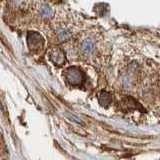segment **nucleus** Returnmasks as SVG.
Instances as JSON below:
<instances>
[{
    "mask_svg": "<svg viewBox=\"0 0 160 160\" xmlns=\"http://www.w3.org/2000/svg\"><path fill=\"white\" fill-rule=\"evenodd\" d=\"M66 79L70 85L76 86L83 82V73L78 67H70L66 70Z\"/></svg>",
    "mask_w": 160,
    "mask_h": 160,
    "instance_id": "nucleus-1",
    "label": "nucleus"
},
{
    "mask_svg": "<svg viewBox=\"0 0 160 160\" xmlns=\"http://www.w3.org/2000/svg\"><path fill=\"white\" fill-rule=\"evenodd\" d=\"M27 44L31 50H39L43 46V38L36 32H29L27 35Z\"/></svg>",
    "mask_w": 160,
    "mask_h": 160,
    "instance_id": "nucleus-2",
    "label": "nucleus"
},
{
    "mask_svg": "<svg viewBox=\"0 0 160 160\" xmlns=\"http://www.w3.org/2000/svg\"><path fill=\"white\" fill-rule=\"evenodd\" d=\"M50 60L56 65H62L65 62V54L61 49L59 48H53L49 53Z\"/></svg>",
    "mask_w": 160,
    "mask_h": 160,
    "instance_id": "nucleus-3",
    "label": "nucleus"
},
{
    "mask_svg": "<svg viewBox=\"0 0 160 160\" xmlns=\"http://www.w3.org/2000/svg\"><path fill=\"white\" fill-rule=\"evenodd\" d=\"M94 49H95V43L92 41V40H85L81 45V50L85 54L92 53Z\"/></svg>",
    "mask_w": 160,
    "mask_h": 160,
    "instance_id": "nucleus-4",
    "label": "nucleus"
},
{
    "mask_svg": "<svg viewBox=\"0 0 160 160\" xmlns=\"http://www.w3.org/2000/svg\"><path fill=\"white\" fill-rule=\"evenodd\" d=\"M99 103L102 106H107L109 105L110 101H111V95L110 93H108L107 91H102L99 94Z\"/></svg>",
    "mask_w": 160,
    "mask_h": 160,
    "instance_id": "nucleus-5",
    "label": "nucleus"
},
{
    "mask_svg": "<svg viewBox=\"0 0 160 160\" xmlns=\"http://www.w3.org/2000/svg\"><path fill=\"white\" fill-rule=\"evenodd\" d=\"M40 14H41L42 17L46 19H50L51 17H53L54 11L49 6H47V5H42L41 8H40Z\"/></svg>",
    "mask_w": 160,
    "mask_h": 160,
    "instance_id": "nucleus-6",
    "label": "nucleus"
},
{
    "mask_svg": "<svg viewBox=\"0 0 160 160\" xmlns=\"http://www.w3.org/2000/svg\"><path fill=\"white\" fill-rule=\"evenodd\" d=\"M57 35H58V38L60 41H66V40H68L70 38V33L66 28L59 29Z\"/></svg>",
    "mask_w": 160,
    "mask_h": 160,
    "instance_id": "nucleus-7",
    "label": "nucleus"
}]
</instances>
